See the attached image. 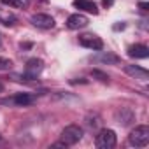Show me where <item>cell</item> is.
<instances>
[{
  "instance_id": "obj_11",
  "label": "cell",
  "mask_w": 149,
  "mask_h": 149,
  "mask_svg": "<svg viewBox=\"0 0 149 149\" xmlns=\"http://www.w3.org/2000/svg\"><path fill=\"white\" fill-rule=\"evenodd\" d=\"M4 104H13V105H18V107H26V105L33 104V97H32L30 93H18V95H14L13 98L6 100Z\"/></svg>"
},
{
  "instance_id": "obj_20",
  "label": "cell",
  "mask_w": 149,
  "mask_h": 149,
  "mask_svg": "<svg viewBox=\"0 0 149 149\" xmlns=\"http://www.w3.org/2000/svg\"><path fill=\"white\" fill-rule=\"evenodd\" d=\"M125 28V23H121V25H114V30H123Z\"/></svg>"
},
{
  "instance_id": "obj_1",
  "label": "cell",
  "mask_w": 149,
  "mask_h": 149,
  "mask_svg": "<svg viewBox=\"0 0 149 149\" xmlns=\"http://www.w3.org/2000/svg\"><path fill=\"white\" fill-rule=\"evenodd\" d=\"M128 142L133 147H146L149 144V126H146V125L135 126L128 135Z\"/></svg>"
},
{
  "instance_id": "obj_2",
  "label": "cell",
  "mask_w": 149,
  "mask_h": 149,
  "mask_svg": "<svg viewBox=\"0 0 149 149\" xmlns=\"http://www.w3.org/2000/svg\"><path fill=\"white\" fill-rule=\"evenodd\" d=\"M83 135H84V132L79 125H68L61 132V142L65 146H76L83 139Z\"/></svg>"
},
{
  "instance_id": "obj_7",
  "label": "cell",
  "mask_w": 149,
  "mask_h": 149,
  "mask_svg": "<svg viewBox=\"0 0 149 149\" xmlns=\"http://www.w3.org/2000/svg\"><path fill=\"white\" fill-rule=\"evenodd\" d=\"M88 25H90V19H88L84 14H81V13L70 14V16L67 18V26H68L70 30H81V28H86Z\"/></svg>"
},
{
  "instance_id": "obj_6",
  "label": "cell",
  "mask_w": 149,
  "mask_h": 149,
  "mask_svg": "<svg viewBox=\"0 0 149 149\" xmlns=\"http://www.w3.org/2000/svg\"><path fill=\"white\" fill-rule=\"evenodd\" d=\"M30 21H32L33 26H37V28H40V30H51V28L54 26V18L49 16V14H44V13L33 14V16L30 18Z\"/></svg>"
},
{
  "instance_id": "obj_15",
  "label": "cell",
  "mask_w": 149,
  "mask_h": 149,
  "mask_svg": "<svg viewBox=\"0 0 149 149\" xmlns=\"http://www.w3.org/2000/svg\"><path fill=\"white\" fill-rule=\"evenodd\" d=\"M13 68V61L9 58H0V72H6Z\"/></svg>"
},
{
  "instance_id": "obj_12",
  "label": "cell",
  "mask_w": 149,
  "mask_h": 149,
  "mask_svg": "<svg viewBox=\"0 0 149 149\" xmlns=\"http://www.w3.org/2000/svg\"><path fill=\"white\" fill-rule=\"evenodd\" d=\"M116 116H118V123H121L123 126L130 125V123L135 119V114H133V111H132V109H128V107H121V109L116 112Z\"/></svg>"
},
{
  "instance_id": "obj_14",
  "label": "cell",
  "mask_w": 149,
  "mask_h": 149,
  "mask_svg": "<svg viewBox=\"0 0 149 149\" xmlns=\"http://www.w3.org/2000/svg\"><path fill=\"white\" fill-rule=\"evenodd\" d=\"M91 77L93 79H98V81H102V83H107L109 81V76H107V74L105 72H102V70H91Z\"/></svg>"
},
{
  "instance_id": "obj_4",
  "label": "cell",
  "mask_w": 149,
  "mask_h": 149,
  "mask_svg": "<svg viewBox=\"0 0 149 149\" xmlns=\"http://www.w3.org/2000/svg\"><path fill=\"white\" fill-rule=\"evenodd\" d=\"M44 70V61L40 58H30L25 65V79H37Z\"/></svg>"
},
{
  "instance_id": "obj_13",
  "label": "cell",
  "mask_w": 149,
  "mask_h": 149,
  "mask_svg": "<svg viewBox=\"0 0 149 149\" xmlns=\"http://www.w3.org/2000/svg\"><path fill=\"white\" fill-rule=\"evenodd\" d=\"M74 6H76L77 9H83L86 13H91V14H98V7L95 2H91V0H74Z\"/></svg>"
},
{
  "instance_id": "obj_3",
  "label": "cell",
  "mask_w": 149,
  "mask_h": 149,
  "mask_svg": "<svg viewBox=\"0 0 149 149\" xmlns=\"http://www.w3.org/2000/svg\"><path fill=\"white\" fill-rule=\"evenodd\" d=\"M116 142H118L116 132H114V130H109V128L100 130L98 135L95 137V146H97L98 149H112V147L116 146Z\"/></svg>"
},
{
  "instance_id": "obj_19",
  "label": "cell",
  "mask_w": 149,
  "mask_h": 149,
  "mask_svg": "<svg viewBox=\"0 0 149 149\" xmlns=\"http://www.w3.org/2000/svg\"><path fill=\"white\" fill-rule=\"evenodd\" d=\"M102 4H104L105 7H111V6H112V0H102Z\"/></svg>"
},
{
  "instance_id": "obj_10",
  "label": "cell",
  "mask_w": 149,
  "mask_h": 149,
  "mask_svg": "<svg viewBox=\"0 0 149 149\" xmlns=\"http://www.w3.org/2000/svg\"><path fill=\"white\" fill-rule=\"evenodd\" d=\"M128 56L135 60H144L149 56V47L146 44H133L128 47Z\"/></svg>"
},
{
  "instance_id": "obj_8",
  "label": "cell",
  "mask_w": 149,
  "mask_h": 149,
  "mask_svg": "<svg viewBox=\"0 0 149 149\" xmlns=\"http://www.w3.org/2000/svg\"><path fill=\"white\" fill-rule=\"evenodd\" d=\"M91 60L97 61V63H104V65H118V63L121 61V58H119L118 54H114V53H111V51H102V49H100V53L95 54Z\"/></svg>"
},
{
  "instance_id": "obj_21",
  "label": "cell",
  "mask_w": 149,
  "mask_h": 149,
  "mask_svg": "<svg viewBox=\"0 0 149 149\" xmlns=\"http://www.w3.org/2000/svg\"><path fill=\"white\" fill-rule=\"evenodd\" d=\"M2 91H4V84H2V83H0V93H2Z\"/></svg>"
},
{
  "instance_id": "obj_16",
  "label": "cell",
  "mask_w": 149,
  "mask_h": 149,
  "mask_svg": "<svg viewBox=\"0 0 149 149\" xmlns=\"http://www.w3.org/2000/svg\"><path fill=\"white\" fill-rule=\"evenodd\" d=\"M86 125H88L90 128H97V126L100 125V119H98V116H93V118H86Z\"/></svg>"
},
{
  "instance_id": "obj_9",
  "label": "cell",
  "mask_w": 149,
  "mask_h": 149,
  "mask_svg": "<svg viewBox=\"0 0 149 149\" xmlns=\"http://www.w3.org/2000/svg\"><path fill=\"white\" fill-rule=\"evenodd\" d=\"M123 70L128 74L130 77H133V79H139V81H147L149 79V72L146 68L139 67V65H125Z\"/></svg>"
},
{
  "instance_id": "obj_17",
  "label": "cell",
  "mask_w": 149,
  "mask_h": 149,
  "mask_svg": "<svg viewBox=\"0 0 149 149\" xmlns=\"http://www.w3.org/2000/svg\"><path fill=\"white\" fill-rule=\"evenodd\" d=\"M2 4L11 6V7H21V6H23L21 0H2Z\"/></svg>"
},
{
  "instance_id": "obj_18",
  "label": "cell",
  "mask_w": 149,
  "mask_h": 149,
  "mask_svg": "<svg viewBox=\"0 0 149 149\" xmlns=\"http://www.w3.org/2000/svg\"><path fill=\"white\" fill-rule=\"evenodd\" d=\"M139 6H140V9H142V11H147V7H149V4H147V2H140Z\"/></svg>"
},
{
  "instance_id": "obj_5",
  "label": "cell",
  "mask_w": 149,
  "mask_h": 149,
  "mask_svg": "<svg viewBox=\"0 0 149 149\" xmlns=\"http://www.w3.org/2000/svg\"><path fill=\"white\" fill-rule=\"evenodd\" d=\"M79 44L86 49H93V51H100L104 49V40L95 35V33H83L79 35Z\"/></svg>"
}]
</instances>
